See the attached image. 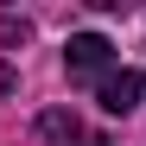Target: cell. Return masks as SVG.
Wrapping results in <instances>:
<instances>
[{"instance_id":"cell-1","label":"cell","mask_w":146,"mask_h":146,"mask_svg":"<svg viewBox=\"0 0 146 146\" xmlns=\"http://www.w3.org/2000/svg\"><path fill=\"white\" fill-rule=\"evenodd\" d=\"M64 64H70V76H108V64H114V44L102 32H76L64 44Z\"/></svg>"},{"instance_id":"cell-3","label":"cell","mask_w":146,"mask_h":146,"mask_svg":"<svg viewBox=\"0 0 146 146\" xmlns=\"http://www.w3.org/2000/svg\"><path fill=\"white\" fill-rule=\"evenodd\" d=\"M0 44H26V19H0Z\"/></svg>"},{"instance_id":"cell-2","label":"cell","mask_w":146,"mask_h":146,"mask_svg":"<svg viewBox=\"0 0 146 146\" xmlns=\"http://www.w3.org/2000/svg\"><path fill=\"white\" fill-rule=\"evenodd\" d=\"M140 95H146V76H140V70H108L102 89H95V102H102V114H133Z\"/></svg>"},{"instance_id":"cell-4","label":"cell","mask_w":146,"mask_h":146,"mask_svg":"<svg viewBox=\"0 0 146 146\" xmlns=\"http://www.w3.org/2000/svg\"><path fill=\"white\" fill-rule=\"evenodd\" d=\"M0 95H13V64H0Z\"/></svg>"}]
</instances>
